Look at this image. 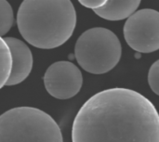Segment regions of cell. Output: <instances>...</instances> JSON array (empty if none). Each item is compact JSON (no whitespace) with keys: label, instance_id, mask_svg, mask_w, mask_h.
Returning a JSON list of instances; mask_svg holds the SVG:
<instances>
[{"label":"cell","instance_id":"9c48e42d","mask_svg":"<svg viewBox=\"0 0 159 142\" xmlns=\"http://www.w3.org/2000/svg\"><path fill=\"white\" fill-rule=\"evenodd\" d=\"M11 54L10 50L5 42V40L0 36V89L6 85L10 71H11Z\"/></svg>","mask_w":159,"mask_h":142},{"label":"cell","instance_id":"7a4b0ae2","mask_svg":"<svg viewBox=\"0 0 159 142\" xmlns=\"http://www.w3.org/2000/svg\"><path fill=\"white\" fill-rule=\"evenodd\" d=\"M17 25L23 39L33 47L56 48L73 35L75 8L70 0H23L17 12Z\"/></svg>","mask_w":159,"mask_h":142},{"label":"cell","instance_id":"52a82bcc","mask_svg":"<svg viewBox=\"0 0 159 142\" xmlns=\"http://www.w3.org/2000/svg\"><path fill=\"white\" fill-rule=\"evenodd\" d=\"M11 54V71L5 86H16L22 83L31 73L34 64L33 54L28 46L15 37L3 38Z\"/></svg>","mask_w":159,"mask_h":142},{"label":"cell","instance_id":"6da1fadb","mask_svg":"<svg viewBox=\"0 0 159 142\" xmlns=\"http://www.w3.org/2000/svg\"><path fill=\"white\" fill-rule=\"evenodd\" d=\"M72 142H159V114L141 93L109 88L89 98L72 126Z\"/></svg>","mask_w":159,"mask_h":142},{"label":"cell","instance_id":"8992f818","mask_svg":"<svg viewBox=\"0 0 159 142\" xmlns=\"http://www.w3.org/2000/svg\"><path fill=\"white\" fill-rule=\"evenodd\" d=\"M83 85V75L73 62L62 60L51 64L44 74L47 92L57 100H70L76 96Z\"/></svg>","mask_w":159,"mask_h":142},{"label":"cell","instance_id":"277c9868","mask_svg":"<svg viewBox=\"0 0 159 142\" xmlns=\"http://www.w3.org/2000/svg\"><path fill=\"white\" fill-rule=\"evenodd\" d=\"M122 55L120 40L111 30L95 27L85 31L75 46V57L79 66L92 74L112 71Z\"/></svg>","mask_w":159,"mask_h":142},{"label":"cell","instance_id":"5b68a950","mask_svg":"<svg viewBox=\"0 0 159 142\" xmlns=\"http://www.w3.org/2000/svg\"><path fill=\"white\" fill-rule=\"evenodd\" d=\"M127 44L137 52L152 53L159 48V13L152 8L136 10L124 24Z\"/></svg>","mask_w":159,"mask_h":142},{"label":"cell","instance_id":"30bf717a","mask_svg":"<svg viewBox=\"0 0 159 142\" xmlns=\"http://www.w3.org/2000/svg\"><path fill=\"white\" fill-rule=\"evenodd\" d=\"M14 23V14L7 0H0V36L8 33Z\"/></svg>","mask_w":159,"mask_h":142},{"label":"cell","instance_id":"ba28073f","mask_svg":"<svg viewBox=\"0 0 159 142\" xmlns=\"http://www.w3.org/2000/svg\"><path fill=\"white\" fill-rule=\"evenodd\" d=\"M142 0H108V2L94 12L107 20H122L134 13Z\"/></svg>","mask_w":159,"mask_h":142},{"label":"cell","instance_id":"3957f363","mask_svg":"<svg viewBox=\"0 0 159 142\" xmlns=\"http://www.w3.org/2000/svg\"><path fill=\"white\" fill-rule=\"evenodd\" d=\"M0 142H63L56 121L34 107H16L0 115Z\"/></svg>","mask_w":159,"mask_h":142},{"label":"cell","instance_id":"8fae6325","mask_svg":"<svg viewBox=\"0 0 159 142\" xmlns=\"http://www.w3.org/2000/svg\"><path fill=\"white\" fill-rule=\"evenodd\" d=\"M148 84L152 91L159 95V60L154 62L148 73Z\"/></svg>","mask_w":159,"mask_h":142},{"label":"cell","instance_id":"7c38bea8","mask_svg":"<svg viewBox=\"0 0 159 142\" xmlns=\"http://www.w3.org/2000/svg\"><path fill=\"white\" fill-rule=\"evenodd\" d=\"M78 2L85 7L89 9H97L100 7H102L108 0H78Z\"/></svg>","mask_w":159,"mask_h":142}]
</instances>
